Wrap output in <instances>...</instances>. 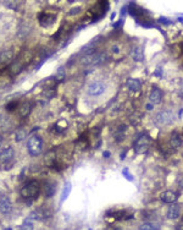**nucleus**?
Instances as JSON below:
<instances>
[{
	"label": "nucleus",
	"mask_w": 183,
	"mask_h": 230,
	"mask_svg": "<svg viewBox=\"0 0 183 230\" xmlns=\"http://www.w3.org/2000/svg\"><path fill=\"white\" fill-rule=\"evenodd\" d=\"M43 138L39 135H32L27 141V149L32 157H37L43 152Z\"/></svg>",
	"instance_id": "nucleus-1"
},
{
	"label": "nucleus",
	"mask_w": 183,
	"mask_h": 230,
	"mask_svg": "<svg viewBox=\"0 0 183 230\" xmlns=\"http://www.w3.org/2000/svg\"><path fill=\"white\" fill-rule=\"evenodd\" d=\"M38 195H39V184L36 180H29L21 189V196L23 198L34 200L38 197Z\"/></svg>",
	"instance_id": "nucleus-2"
},
{
	"label": "nucleus",
	"mask_w": 183,
	"mask_h": 230,
	"mask_svg": "<svg viewBox=\"0 0 183 230\" xmlns=\"http://www.w3.org/2000/svg\"><path fill=\"white\" fill-rule=\"evenodd\" d=\"M12 159H14V148L8 147L0 152V168L2 170H8L12 167Z\"/></svg>",
	"instance_id": "nucleus-3"
},
{
	"label": "nucleus",
	"mask_w": 183,
	"mask_h": 230,
	"mask_svg": "<svg viewBox=\"0 0 183 230\" xmlns=\"http://www.w3.org/2000/svg\"><path fill=\"white\" fill-rule=\"evenodd\" d=\"M176 119V115L172 110H168V109H165V110H161L159 111L156 115H155V124L159 125V126H167V125H171Z\"/></svg>",
	"instance_id": "nucleus-4"
},
{
	"label": "nucleus",
	"mask_w": 183,
	"mask_h": 230,
	"mask_svg": "<svg viewBox=\"0 0 183 230\" xmlns=\"http://www.w3.org/2000/svg\"><path fill=\"white\" fill-rule=\"evenodd\" d=\"M149 144H150V137H149V135L142 133V135L136 140V142L133 143V147H134V150H136L137 153H142V152H144L145 149H148Z\"/></svg>",
	"instance_id": "nucleus-5"
},
{
	"label": "nucleus",
	"mask_w": 183,
	"mask_h": 230,
	"mask_svg": "<svg viewBox=\"0 0 183 230\" xmlns=\"http://www.w3.org/2000/svg\"><path fill=\"white\" fill-rule=\"evenodd\" d=\"M106 91V85L104 82H100V81H95V82H92L89 86H88V94L89 96H93V97H98V96H102L104 92Z\"/></svg>",
	"instance_id": "nucleus-6"
},
{
	"label": "nucleus",
	"mask_w": 183,
	"mask_h": 230,
	"mask_svg": "<svg viewBox=\"0 0 183 230\" xmlns=\"http://www.w3.org/2000/svg\"><path fill=\"white\" fill-rule=\"evenodd\" d=\"M38 20H39V23H40L42 27H49V26H51V25L55 22L56 15L49 14V12H42V14L39 15Z\"/></svg>",
	"instance_id": "nucleus-7"
},
{
	"label": "nucleus",
	"mask_w": 183,
	"mask_h": 230,
	"mask_svg": "<svg viewBox=\"0 0 183 230\" xmlns=\"http://www.w3.org/2000/svg\"><path fill=\"white\" fill-rule=\"evenodd\" d=\"M149 101H150V103H151L153 105H157V104H160L161 101H162V91H161L159 87L154 86V87L151 88V91H150Z\"/></svg>",
	"instance_id": "nucleus-8"
},
{
	"label": "nucleus",
	"mask_w": 183,
	"mask_h": 230,
	"mask_svg": "<svg viewBox=\"0 0 183 230\" xmlns=\"http://www.w3.org/2000/svg\"><path fill=\"white\" fill-rule=\"evenodd\" d=\"M160 200H161L164 203H174V202L178 200V193H177L176 191L168 190V191H165V192L161 195Z\"/></svg>",
	"instance_id": "nucleus-9"
},
{
	"label": "nucleus",
	"mask_w": 183,
	"mask_h": 230,
	"mask_svg": "<svg viewBox=\"0 0 183 230\" xmlns=\"http://www.w3.org/2000/svg\"><path fill=\"white\" fill-rule=\"evenodd\" d=\"M11 209H12V206H11L9 197H6V196L0 197V212L3 214H9L11 212Z\"/></svg>",
	"instance_id": "nucleus-10"
},
{
	"label": "nucleus",
	"mask_w": 183,
	"mask_h": 230,
	"mask_svg": "<svg viewBox=\"0 0 183 230\" xmlns=\"http://www.w3.org/2000/svg\"><path fill=\"white\" fill-rule=\"evenodd\" d=\"M183 143V140H182V136L178 133V132H172L171 133V137H170V144L172 148H178L181 147Z\"/></svg>",
	"instance_id": "nucleus-11"
},
{
	"label": "nucleus",
	"mask_w": 183,
	"mask_h": 230,
	"mask_svg": "<svg viewBox=\"0 0 183 230\" xmlns=\"http://www.w3.org/2000/svg\"><path fill=\"white\" fill-rule=\"evenodd\" d=\"M181 214V207L178 204H171L167 209V218L168 219H177Z\"/></svg>",
	"instance_id": "nucleus-12"
},
{
	"label": "nucleus",
	"mask_w": 183,
	"mask_h": 230,
	"mask_svg": "<svg viewBox=\"0 0 183 230\" xmlns=\"http://www.w3.org/2000/svg\"><path fill=\"white\" fill-rule=\"evenodd\" d=\"M131 54H132V59H133L134 61L140 62V61L144 60V51H143V48H142V47H137V48H134V49L132 50Z\"/></svg>",
	"instance_id": "nucleus-13"
},
{
	"label": "nucleus",
	"mask_w": 183,
	"mask_h": 230,
	"mask_svg": "<svg viewBox=\"0 0 183 230\" xmlns=\"http://www.w3.org/2000/svg\"><path fill=\"white\" fill-rule=\"evenodd\" d=\"M127 87H128L129 91L137 92V91L140 90L142 83H140V81H139L138 79H128V81H127Z\"/></svg>",
	"instance_id": "nucleus-14"
},
{
	"label": "nucleus",
	"mask_w": 183,
	"mask_h": 230,
	"mask_svg": "<svg viewBox=\"0 0 183 230\" xmlns=\"http://www.w3.org/2000/svg\"><path fill=\"white\" fill-rule=\"evenodd\" d=\"M31 110H32V104H31L29 102H23V103L21 104L20 109H19V113H20V115H21L22 118H27V116L29 115Z\"/></svg>",
	"instance_id": "nucleus-15"
},
{
	"label": "nucleus",
	"mask_w": 183,
	"mask_h": 230,
	"mask_svg": "<svg viewBox=\"0 0 183 230\" xmlns=\"http://www.w3.org/2000/svg\"><path fill=\"white\" fill-rule=\"evenodd\" d=\"M14 58V51L11 49L9 50H3L0 53V62L2 64H6V62H10Z\"/></svg>",
	"instance_id": "nucleus-16"
},
{
	"label": "nucleus",
	"mask_w": 183,
	"mask_h": 230,
	"mask_svg": "<svg viewBox=\"0 0 183 230\" xmlns=\"http://www.w3.org/2000/svg\"><path fill=\"white\" fill-rule=\"evenodd\" d=\"M56 187H57V185L55 182H47L45 187H44L45 189V197H48V198L53 197L56 192Z\"/></svg>",
	"instance_id": "nucleus-17"
},
{
	"label": "nucleus",
	"mask_w": 183,
	"mask_h": 230,
	"mask_svg": "<svg viewBox=\"0 0 183 230\" xmlns=\"http://www.w3.org/2000/svg\"><path fill=\"white\" fill-rule=\"evenodd\" d=\"M11 126H12V124L9 118H6L5 115H0V129L3 131H9L11 129Z\"/></svg>",
	"instance_id": "nucleus-18"
},
{
	"label": "nucleus",
	"mask_w": 183,
	"mask_h": 230,
	"mask_svg": "<svg viewBox=\"0 0 183 230\" xmlns=\"http://www.w3.org/2000/svg\"><path fill=\"white\" fill-rule=\"evenodd\" d=\"M71 190H72L71 182H66V184L64 185V190H62V192H61V198H60V202H61V203H62L65 200H67V197H68L70 193H71Z\"/></svg>",
	"instance_id": "nucleus-19"
},
{
	"label": "nucleus",
	"mask_w": 183,
	"mask_h": 230,
	"mask_svg": "<svg viewBox=\"0 0 183 230\" xmlns=\"http://www.w3.org/2000/svg\"><path fill=\"white\" fill-rule=\"evenodd\" d=\"M139 230H160V225L156 223H150L145 221L139 225Z\"/></svg>",
	"instance_id": "nucleus-20"
},
{
	"label": "nucleus",
	"mask_w": 183,
	"mask_h": 230,
	"mask_svg": "<svg viewBox=\"0 0 183 230\" xmlns=\"http://www.w3.org/2000/svg\"><path fill=\"white\" fill-rule=\"evenodd\" d=\"M27 137V130L26 127H19L15 135V141L16 142H21L22 140H25Z\"/></svg>",
	"instance_id": "nucleus-21"
},
{
	"label": "nucleus",
	"mask_w": 183,
	"mask_h": 230,
	"mask_svg": "<svg viewBox=\"0 0 183 230\" xmlns=\"http://www.w3.org/2000/svg\"><path fill=\"white\" fill-rule=\"evenodd\" d=\"M22 69H23V64H22L21 61H17V60H16L15 62H12L10 71H11L12 75H16V73H20V72L22 71Z\"/></svg>",
	"instance_id": "nucleus-22"
},
{
	"label": "nucleus",
	"mask_w": 183,
	"mask_h": 230,
	"mask_svg": "<svg viewBox=\"0 0 183 230\" xmlns=\"http://www.w3.org/2000/svg\"><path fill=\"white\" fill-rule=\"evenodd\" d=\"M125 131H126V126H125V125H121V126L116 130V132H115V138H116L119 142L123 140V137H125Z\"/></svg>",
	"instance_id": "nucleus-23"
},
{
	"label": "nucleus",
	"mask_w": 183,
	"mask_h": 230,
	"mask_svg": "<svg viewBox=\"0 0 183 230\" xmlns=\"http://www.w3.org/2000/svg\"><path fill=\"white\" fill-rule=\"evenodd\" d=\"M21 228H22V230H33V229H34V225H33V223L31 221V219L27 218V219L23 220Z\"/></svg>",
	"instance_id": "nucleus-24"
},
{
	"label": "nucleus",
	"mask_w": 183,
	"mask_h": 230,
	"mask_svg": "<svg viewBox=\"0 0 183 230\" xmlns=\"http://www.w3.org/2000/svg\"><path fill=\"white\" fill-rule=\"evenodd\" d=\"M16 108H17V102H16V101H14V102L6 104V110H8V111H14Z\"/></svg>",
	"instance_id": "nucleus-25"
},
{
	"label": "nucleus",
	"mask_w": 183,
	"mask_h": 230,
	"mask_svg": "<svg viewBox=\"0 0 183 230\" xmlns=\"http://www.w3.org/2000/svg\"><path fill=\"white\" fill-rule=\"evenodd\" d=\"M56 79H57V80H64V79H65V71H64V67H60V69L56 71Z\"/></svg>",
	"instance_id": "nucleus-26"
},
{
	"label": "nucleus",
	"mask_w": 183,
	"mask_h": 230,
	"mask_svg": "<svg viewBox=\"0 0 183 230\" xmlns=\"http://www.w3.org/2000/svg\"><path fill=\"white\" fill-rule=\"evenodd\" d=\"M81 10H82L81 8H73V9L70 10V14H68V15H71V16H72V15H77V14L81 12Z\"/></svg>",
	"instance_id": "nucleus-27"
},
{
	"label": "nucleus",
	"mask_w": 183,
	"mask_h": 230,
	"mask_svg": "<svg viewBox=\"0 0 183 230\" xmlns=\"http://www.w3.org/2000/svg\"><path fill=\"white\" fill-rule=\"evenodd\" d=\"M122 174H123V175H126V176H127V179H128L129 181L132 180V175L128 173V168H125V169H123V172H122Z\"/></svg>",
	"instance_id": "nucleus-28"
},
{
	"label": "nucleus",
	"mask_w": 183,
	"mask_h": 230,
	"mask_svg": "<svg viewBox=\"0 0 183 230\" xmlns=\"http://www.w3.org/2000/svg\"><path fill=\"white\" fill-rule=\"evenodd\" d=\"M178 186H179L181 189H183V176H181V178L178 179Z\"/></svg>",
	"instance_id": "nucleus-29"
},
{
	"label": "nucleus",
	"mask_w": 183,
	"mask_h": 230,
	"mask_svg": "<svg viewBox=\"0 0 183 230\" xmlns=\"http://www.w3.org/2000/svg\"><path fill=\"white\" fill-rule=\"evenodd\" d=\"M127 152H128V150H127V149H125V150H123V152L121 153V159H123V158L126 157V154H127Z\"/></svg>",
	"instance_id": "nucleus-30"
},
{
	"label": "nucleus",
	"mask_w": 183,
	"mask_h": 230,
	"mask_svg": "<svg viewBox=\"0 0 183 230\" xmlns=\"http://www.w3.org/2000/svg\"><path fill=\"white\" fill-rule=\"evenodd\" d=\"M103 156H104V158H109L110 157V152H104Z\"/></svg>",
	"instance_id": "nucleus-31"
},
{
	"label": "nucleus",
	"mask_w": 183,
	"mask_h": 230,
	"mask_svg": "<svg viewBox=\"0 0 183 230\" xmlns=\"http://www.w3.org/2000/svg\"><path fill=\"white\" fill-rule=\"evenodd\" d=\"M112 53H119V47H112Z\"/></svg>",
	"instance_id": "nucleus-32"
},
{
	"label": "nucleus",
	"mask_w": 183,
	"mask_h": 230,
	"mask_svg": "<svg viewBox=\"0 0 183 230\" xmlns=\"http://www.w3.org/2000/svg\"><path fill=\"white\" fill-rule=\"evenodd\" d=\"M153 108H154V105H153V104H147V109H148V110H151Z\"/></svg>",
	"instance_id": "nucleus-33"
},
{
	"label": "nucleus",
	"mask_w": 183,
	"mask_h": 230,
	"mask_svg": "<svg viewBox=\"0 0 183 230\" xmlns=\"http://www.w3.org/2000/svg\"><path fill=\"white\" fill-rule=\"evenodd\" d=\"M2 144H3V138H2V136H0V147H2Z\"/></svg>",
	"instance_id": "nucleus-34"
},
{
	"label": "nucleus",
	"mask_w": 183,
	"mask_h": 230,
	"mask_svg": "<svg viewBox=\"0 0 183 230\" xmlns=\"http://www.w3.org/2000/svg\"><path fill=\"white\" fill-rule=\"evenodd\" d=\"M181 49H182V51H183V43L181 44Z\"/></svg>",
	"instance_id": "nucleus-35"
},
{
	"label": "nucleus",
	"mask_w": 183,
	"mask_h": 230,
	"mask_svg": "<svg viewBox=\"0 0 183 230\" xmlns=\"http://www.w3.org/2000/svg\"><path fill=\"white\" fill-rule=\"evenodd\" d=\"M115 230H121V229L120 228H115Z\"/></svg>",
	"instance_id": "nucleus-36"
}]
</instances>
